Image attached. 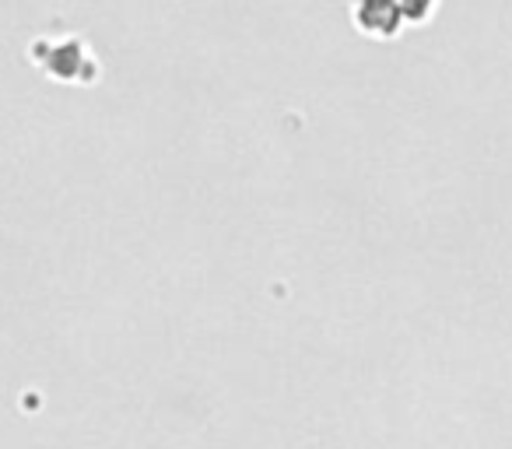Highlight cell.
<instances>
[{"mask_svg":"<svg viewBox=\"0 0 512 449\" xmlns=\"http://www.w3.org/2000/svg\"><path fill=\"white\" fill-rule=\"evenodd\" d=\"M432 4L435 0H397L400 15H407V18H425L428 11H432Z\"/></svg>","mask_w":512,"mask_h":449,"instance_id":"1","label":"cell"}]
</instances>
